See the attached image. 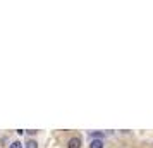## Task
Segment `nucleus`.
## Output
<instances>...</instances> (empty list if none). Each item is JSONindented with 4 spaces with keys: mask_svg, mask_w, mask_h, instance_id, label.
<instances>
[{
    "mask_svg": "<svg viewBox=\"0 0 153 148\" xmlns=\"http://www.w3.org/2000/svg\"><path fill=\"white\" fill-rule=\"evenodd\" d=\"M67 148H81V140L79 138H71L69 141H67Z\"/></svg>",
    "mask_w": 153,
    "mask_h": 148,
    "instance_id": "nucleus-1",
    "label": "nucleus"
},
{
    "mask_svg": "<svg viewBox=\"0 0 153 148\" xmlns=\"http://www.w3.org/2000/svg\"><path fill=\"white\" fill-rule=\"evenodd\" d=\"M90 148H103V140H91Z\"/></svg>",
    "mask_w": 153,
    "mask_h": 148,
    "instance_id": "nucleus-2",
    "label": "nucleus"
},
{
    "mask_svg": "<svg viewBox=\"0 0 153 148\" xmlns=\"http://www.w3.org/2000/svg\"><path fill=\"white\" fill-rule=\"evenodd\" d=\"M24 147L26 148H38V143H36L35 140H28L26 143H24Z\"/></svg>",
    "mask_w": 153,
    "mask_h": 148,
    "instance_id": "nucleus-3",
    "label": "nucleus"
},
{
    "mask_svg": "<svg viewBox=\"0 0 153 148\" xmlns=\"http://www.w3.org/2000/svg\"><path fill=\"white\" fill-rule=\"evenodd\" d=\"M9 148H22V143H21V141H12Z\"/></svg>",
    "mask_w": 153,
    "mask_h": 148,
    "instance_id": "nucleus-4",
    "label": "nucleus"
},
{
    "mask_svg": "<svg viewBox=\"0 0 153 148\" xmlns=\"http://www.w3.org/2000/svg\"><path fill=\"white\" fill-rule=\"evenodd\" d=\"M26 133H28V134H36V133H38V129H28Z\"/></svg>",
    "mask_w": 153,
    "mask_h": 148,
    "instance_id": "nucleus-5",
    "label": "nucleus"
}]
</instances>
